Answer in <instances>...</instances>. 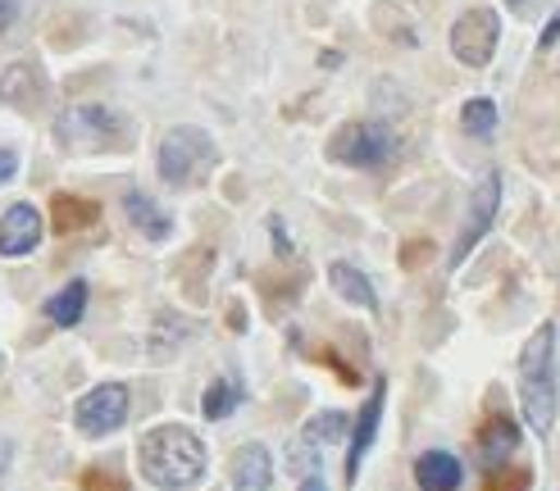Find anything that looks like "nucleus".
Listing matches in <instances>:
<instances>
[{
	"label": "nucleus",
	"mask_w": 560,
	"mask_h": 491,
	"mask_svg": "<svg viewBox=\"0 0 560 491\" xmlns=\"http://www.w3.org/2000/svg\"><path fill=\"white\" fill-rule=\"evenodd\" d=\"M137 469L160 491H187L206 478V446L183 424H160L137 442Z\"/></svg>",
	"instance_id": "1"
},
{
	"label": "nucleus",
	"mask_w": 560,
	"mask_h": 491,
	"mask_svg": "<svg viewBox=\"0 0 560 491\" xmlns=\"http://www.w3.org/2000/svg\"><path fill=\"white\" fill-rule=\"evenodd\" d=\"M520 405H524V424L547 437L556 424V328L543 323L533 332V342L524 346L520 359Z\"/></svg>",
	"instance_id": "2"
},
{
	"label": "nucleus",
	"mask_w": 560,
	"mask_h": 491,
	"mask_svg": "<svg viewBox=\"0 0 560 491\" xmlns=\"http://www.w3.org/2000/svg\"><path fill=\"white\" fill-rule=\"evenodd\" d=\"M56 146L64 155H110L129 146V123L106 106H73L56 123Z\"/></svg>",
	"instance_id": "3"
},
{
	"label": "nucleus",
	"mask_w": 560,
	"mask_h": 491,
	"mask_svg": "<svg viewBox=\"0 0 560 491\" xmlns=\"http://www.w3.org/2000/svg\"><path fill=\"white\" fill-rule=\"evenodd\" d=\"M215 164H219V146L200 127H173L160 142V177L178 192L210 183Z\"/></svg>",
	"instance_id": "4"
},
{
	"label": "nucleus",
	"mask_w": 560,
	"mask_h": 491,
	"mask_svg": "<svg viewBox=\"0 0 560 491\" xmlns=\"http://www.w3.org/2000/svg\"><path fill=\"white\" fill-rule=\"evenodd\" d=\"M392 150H397V137L388 123H346L333 137V146H328V155L351 169H378Z\"/></svg>",
	"instance_id": "5"
},
{
	"label": "nucleus",
	"mask_w": 560,
	"mask_h": 491,
	"mask_svg": "<svg viewBox=\"0 0 560 491\" xmlns=\"http://www.w3.org/2000/svg\"><path fill=\"white\" fill-rule=\"evenodd\" d=\"M497 37H501V19L497 10H465L461 19H455V28H451V56L461 60L465 69H483L492 60V50H497Z\"/></svg>",
	"instance_id": "6"
},
{
	"label": "nucleus",
	"mask_w": 560,
	"mask_h": 491,
	"mask_svg": "<svg viewBox=\"0 0 560 491\" xmlns=\"http://www.w3.org/2000/svg\"><path fill=\"white\" fill-rule=\"evenodd\" d=\"M497 205H501V173H483L478 187L465 205V223H461V237H455V250H451V269L465 265V255L488 237V228L497 219Z\"/></svg>",
	"instance_id": "7"
},
{
	"label": "nucleus",
	"mask_w": 560,
	"mask_h": 491,
	"mask_svg": "<svg viewBox=\"0 0 560 491\" xmlns=\"http://www.w3.org/2000/svg\"><path fill=\"white\" fill-rule=\"evenodd\" d=\"M123 419H129V386H119V382H100L73 409V424L87 437H110L123 428Z\"/></svg>",
	"instance_id": "8"
},
{
	"label": "nucleus",
	"mask_w": 560,
	"mask_h": 491,
	"mask_svg": "<svg viewBox=\"0 0 560 491\" xmlns=\"http://www.w3.org/2000/svg\"><path fill=\"white\" fill-rule=\"evenodd\" d=\"M41 210L28 200H19L5 210V219H0V255H10V260H19V255H33L41 246Z\"/></svg>",
	"instance_id": "9"
},
{
	"label": "nucleus",
	"mask_w": 560,
	"mask_h": 491,
	"mask_svg": "<svg viewBox=\"0 0 560 491\" xmlns=\"http://www.w3.org/2000/svg\"><path fill=\"white\" fill-rule=\"evenodd\" d=\"M228 478H233V491H269L273 482V459L260 442H251L233 455V464H228Z\"/></svg>",
	"instance_id": "10"
},
{
	"label": "nucleus",
	"mask_w": 560,
	"mask_h": 491,
	"mask_svg": "<svg viewBox=\"0 0 560 491\" xmlns=\"http://www.w3.org/2000/svg\"><path fill=\"white\" fill-rule=\"evenodd\" d=\"M378 419H384V382H374V392L365 401V409L355 415V432H351V455H346V482H355V474H361V459L374 442L378 432Z\"/></svg>",
	"instance_id": "11"
},
{
	"label": "nucleus",
	"mask_w": 560,
	"mask_h": 491,
	"mask_svg": "<svg viewBox=\"0 0 560 491\" xmlns=\"http://www.w3.org/2000/svg\"><path fill=\"white\" fill-rule=\"evenodd\" d=\"M0 100L14 110H37L41 100H46V77L41 69L33 64H14L5 77H0Z\"/></svg>",
	"instance_id": "12"
},
{
	"label": "nucleus",
	"mask_w": 560,
	"mask_h": 491,
	"mask_svg": "<svg viewBox=\"0 0 560 491\" xmlns=\"http://www.w3.org/2000/svg\"><path fill=\"white\" fill-rule=\"evenodd\" d=\"M461 478H465L461 459L447 455V451H428V455H419V464H415V482H419L424 491H455V487H461Z\"/></svg>",
	"instance_id": "13"
},
{
	"label": "nucleus",
	"mask_w": 560,
	"mask_h": 491,
	"mask_svg": "<svg viewBox=\"0 0 560 491\" xmlns=\"http://www.w3.org/2000/svg\"><path fill=\"white\" fill-rule=\"evenodd\" d=\"M123 210H129V219H133V228L142 232L146 242H165L169 232H173V219L160 210L156 200H150L146 192H129L123 196Z\"/></svg>",
	"instance_id": "14"
},
{
	"label": "nucleus",
	"mask_w": 560,
	"mask_h": 491,
	"mask_svg": "<svg viewBox=\"0 0 560 491\" xmlns=\"http://www.w3.org/2000/svg\"><path fill=\"white\" fill-rule=\"evenodd\" d=\"M515 446H520V428H515L511 415H492L488 424H483L478 451H483V459H488V464H501L506 455H515Z\"/></svg>",
	"instance_id": "15"
},
{
	"label": "nucleus",
	"mask_w": 560,
	"mask_h": 491,
	"mask_svg": "<svg viewBox=\"0 0 560 491\" xmlns=\"http://www.w3.org/2000/svg\"><path fill=\"white\" fill-rule=\"evenodd\" d=\"M328 282H333V292H338L346 305L378 309V296H374V287H369V278H365L361 269H355V265H346V260L328 265Z\"/></svg>",
	"instance_id": "16"
},
{
	"label": "nucleus",
	"mask_w": 560,
	"mask_h": 491,
	"mask_svg": "<svg viewBox=\"0 0 560 491\" xmlns=\"http://www.w3.org/2000/svg\"><path fill=\"white\" fill-rule=\"evenodd\" d=\"M83 315H87V282L83 278H73L64 292H56V296L46 300V319L56 323V328H73Z\"/></svg>",
	"instance_id": "17"
},
{
	"label": "nucleus",
	"mask_w": 560,
	"mask_h": 491,
	"mask_svg": "<svg viewBox=\"0 0 560 491\" xmlns=\"http://www.w3.org/2000/svg\"><path fill=\"white\" fill-rule=\"evenodd\" d=\"M50 214H56V232H83L100 219V205H92L83 196H56L50 200Z\"/></svg>",
	"instance_id": "18"
},
{
	"label": "nucleus",
	"mask_w": 560,
	"mask_h": 491,
	"mask_svg": "<svg viewBox=\"0 0 560 491\" xmlns=\"http://www.w3.org/2000/svg\"><path fill=\"white\" fill-rule=\"evenodd\" d=\"M238 405H242V386L233 378H219V382H210L206 401H200V415L206 419H228Z\"/></svg>",
	"instance_id": "19"
},
{
	"label": "nucleus",
	"mask_w": 560,
	"mask_h": 491,
	"mask_svg": "<svg viewBox=\"0 0 560 491\" xmlns=\"http://www.w3.org/2000/svg\"><path fill=\"white\" fill-rule=\"evenodd\" d=\"M346 432H351V419L338 415V409H324V415H315L311 424H305V442H315V446H324V442H342Z\"/></svg>",
	"instance_id": "20"
},
{
	"label": "nucleus",
	"mask_w": 560,
	"mask_h": 491,
	"mask_svg": "<svg viewBox=\"0 0 560 491\" xmlns=\"http://www.w3.org/2000/svg\"><path fill=\"white\" fill-rule=\"evenodd\" d=\"M461 127L470 137H492L497 133V106L492 100H470V106L461 110Z\"/></svg>",
	"instance_id": "21"
},
{
	"label": "nucleus",
	"mask_w": 560,
	"mask_h": 491,
	"mask_svg": "<svg viewBox=\"0 0 560 491\" xmlns=\"http://www.w3.org/2000/svg\"><path fill=\"white\" fill-rule=\"evenodd\" d=\"M528 487V469H511L501 478H488V491H524Z\"/></svg>",
	"instance_id": "22"
},
{
	"label": "nucleus",
	"mask_w": 560,
	"mask_h": 491,
	"mask_svg": "<svg viewBox=\"0 0 560 491\" xmlns=\"http://www.w3.org/2000/svg\"><path fill=\"white\" fill-rule=\"evenodd\" d=\"M83 487H87V491H129V487H123L114 474H100V469L83 474Z\"/></svg>",
	"instance_id": "23"
},
{
	"label": "nucleus",
	"mask_w": 560,
	"mask_h": 491,
	"mask_svg": "<svg viewBox=\"0 0 560 491\" xmlns=\"http://www.w3.org/2000/svg\"><path fill=\"white\" fill-rule=\"evenodd\" d=\"M14 173H19V155L14 150H0V187H5Z\"/></svg>",
	"instance_id": "24"
},
{
	"label": "nucleus",
	"mask_w": 560,
	"mask_h": 491,
	"mask_svg": "<svg viewBox=\"0 0 560 491\" xmlns=\"http://www.w3.org/2000/svg\"><path fill=\"white\" fill-rule=\"evenodd\" d=\"M19 19V0H0V33H10Z\"/></svg>",
	"instance_id": "25"
},
{
	"label": "nucleus",
	"mask_w": 560,
	"mask_h": 491,
	"mask_svg": "<svg viewBox=\"0 0 560 491\" xmlns=\"http://www.w3.org/2000/svg\"><path fill=\"white\" fill-rule=\"evenodd\" d=\"M556 37H560V14H556V19L547 23V33H543V41H538V46H551Z\"/></svg>",
	"instance_id": "26"
},
{
	"label": "nucleus",
	"mask_w": 560,
	"mask_h": 491,
	"mask_svg": "<svg viewBox=\"0 0 560 491\" xmlns=\"http://www.w3.org/2000/svg\"><path fill=\"white\" fill-rule=\"evenodd\" d=\"M301 491H324V482H319V478H305V482H301Z\"/></svg>",
	"instance_id": "27"
},
{
	"label": "nucleus",
	"mask_w": 560,
	"mask_h": 491,
	"mask_svg": "<svg viewBox=\"0 0 560 491\" xmlns=\"http://www.w3.org/2000/svg\"><path fill=\"white\" fill-rule=\"evenodd\" d=\"M511 5H520V0H511Z\"/></svg>",
	"instance_id": "28"
}]
</instances>
